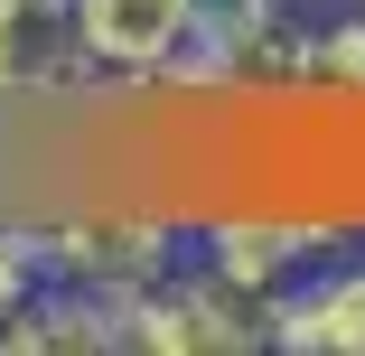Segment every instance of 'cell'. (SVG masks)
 <instances>
[{"mask_svg":"<svg viewBox=\"0 0 365 356\" xmlns=\"http://www.w3.org/2000/svg\"><path fill=\"white\" fill-rule=\"evenodd\" d=\"M103 347H122V300L66 281V291H38V300H29L10 356H103Z\"/></svg>","mask_w":365,"mask_h":356,"instance_id":"6","label":"cell"},{"mask_svg":"<svg viewBox=\"0 0 365 356\" xmlns=\"http://www.w3.org/2000/svg\"><path fill=\"white\" fill-rule=\"evenodd\" d=\"M38 235H47L56 281H85V291H113V300H131L150 272H169V216H140V206H76Z\"/></svg>","mask_w":365,"mask_h":356,"instance_id":"2","label":"cell"},{"mask_svg":"<svg viewBox=\"0 0 365 356\" xmlns=\"http://www.w3.org/2000/svg\"><path fill=\"white\" fill-rule=\"evenodd\" d=\"M76 85H94L76 0H0V94L47 103V94H76Z\"/></svg>","mask_w":365,"mask_h":356,"instance_id":"4","label":"cell"},{"mask_svg":"<svg viewBox=\"0 0 365 356\" xmlns=\"http://www.w3.org/2000/svg\"><path fill=\"white\" fill-rule=\"evenodd\" d=\"M309 85L365 103V19H337L328 38H309Z\"/></svg>","mask_w":365,"mask_h":356,"instance_id":"8","label":"cell"},{"mask_svg":"<svg viewBox=\"0 0 365 356\" xmlns=\"http://www.w3.org/2000/svg\"><path fill=\"white\" fill-rule=\"evenodd\" d=\"M85 19V56L113 85H150L206 38V0H76Z\"/></svg>","mask_w":365,"mask_h":356,"instance_id":"3","label":"cell"},{"mask_svg":"<svg viewBox=\"0 0 365 356\" xmlns=\"http://www.w3.org/2000/svg\"><path fill=\"white\" fill-rule=\"evenodd\" d=\"M272 347L290 356H365V263H328L290 281L272 310Z\"/></svg>","mask_w":365,"mask_h":356,"instance_id":"5","label":"cell"},{"mask_svg":"<svg viewBox=\"0 0 365 356\" xmlns=\"http://www.w3.org/2000/svg\"><path fill=\"white\" fill-rule=\"evenodd\" d=\"M122 347H140V356H244V347H272V300L225 281L215 263L150 272L122 300Z\"/></svg>","mask_w":365,"mask_h":356,"instance_id":"1","label":"cell"},{"mask_svg":"<svg viewBox=\"0 0 365 356\" xmlns=\"http://www.w3.org/2000/svg\"><path fill=\"white\" fill-rule=\"evenodd\" d=\"M38 281H47V235L38 225H0V356L19 347V319L38 300Z\"/></svg>","mask_w":365,"mask_h":356,"instance_id":"7","label":"cell"}]
</instances>
